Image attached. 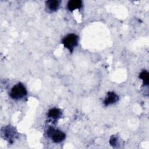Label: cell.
<instances>
[{"instance_id":"obj_1","label":"cell","mask_w":149,"mask_h":149,"mask_svg":"<svg viewBox=\"0 0 149 149\" xmlns=\"http://www.w3.org/2000/svg\"><path fill=\"white\" fill-rule=\"evenodd\" d=\"M27 94V90L22 83H17L15 84L11 89L10 96L12 99L20 100L24 97Z\"/></svg>"},{"instance_id":"obj_2","label":"cell","mask_w":149,"mask_h":149,"mask_svg":"<svg viewBox=\"0 0 149 149\" xmlns=\"http://www.w3.org/2000/svg\"><path fill=\"white\" fill-rule=\"evenodd\" d=\"M79 37L74 34H69L63 38L62 43L65 48L72 52L78 44Z\"/></svg>"},{"instance_id":"obj_3","label":"cell","mask_w":149,"mask_h":149,"mask_svg":"<svg viewBox=\"0 0 149 149\" xmlns=\"http://www.w3.org/2000/svg\"><path fill=\"white\" fill-rule=\"evenodd\" d=\"M48 136L55 143H60L63 141L66 137L65 133L60 130L55 129L52 127H50L47 130Z\"/></svg>"},{"instance_id":"obj_4","label":"cell","mask_w":149,"mask_h":149,"mask_svg":"<svg viewBox=\"0 0 149 149\" xmlns=\"http://www.w3.org/2000/svg\"><path fill=\"white\" fill-rule=\"evenodd\" d=\"M119 100V97L114 92H108L107 95L104 101V104L105 106H108L109 105L114 104L115 102H117Z\"/></svg>"},{"instance_id":"obj_5","label":"cell","mask_w":149,"mask_h":149,"mask_svg":"<svg viewBox=\"0 0 149 149\" xmlns=\"http://www.w3.org/2000/svg\"><path fill=\"white\" fill-rule=\"evenodd\" d=\"M82 6V1L80 0H72L69 1L68 3V9L73 11L77 9H80Z\"/></svg>"},{"instance_id":"obj_6","label":"cell","mask_w":149,"mask_h":149,"mask_svg":"<svg viewBox=\"0 0 149 149\" xmlns=\"http://www.w3.org/2000/svg\"><path fill=\"white\" fill-rule=\"evenodd\" d=\"M62 114L61 111L60 109L58 108H52L51 109L48 113V116L50 118L54 119V120H57L59 119Z\"/></svg>"},{"instance_id":"obj_7","label":"cell","mask_w":149,"mask_h":149,"mask_svg":"<svg viewBox=\"0 0 149 149\" xmlns=\"http://www.w3.org/2000/svg\"><path fill=\"white\" fill-rule=\"evenodd\" d=\"M60 1H48L46 2L47 8L51 11H55L59 6Z\"/></svg>"},{"instance_id":"obj_8","label":"cell","mask_w":149,"mask_h":149,"mask_svg":"<svg viewBox=\"0 0 149 149\" xmlns=\"http://www.w3.org/2000/svg\"><path fill=\"white\" fill-rule=\"evenodd\" d=\"M139 77L143 80L144 86H148L149 83V74L147 70H143L140 73Z\"/></svg>"},{"instance_id":"obj_9","label":"cell","mask_w":149,"mask_h":149,"mask_svg":"<svg viewBox=\"0 0 149 149\" xmlns=\"http://www.w3.org/2000/svg\"><path fill=\"white\" fill-rule=\"evenodd\" d=\"M14 134H15L14 131L10 127H5V130H4V134L5 136V137H6L8 139L10 140L13 137V135Z\"/></svg>"},{"instance_id":"obj_10","label":"cell","mask_w":149,"mask_h":149,"mask_svg":"<svg viewBox=\"0 0 149 149\" xmlns=\"http://www.w3.org/2000/svg\"><path fill=\"white\" fill-rule=\"evenodd\" d=\"M109 143H110L111 145L112 146H113V147H114L115 146H116V145L118 144V139H117L116 137L115 136H112L111 138V139H110Z\"/></svg>"}]
</instances>
